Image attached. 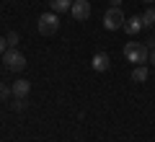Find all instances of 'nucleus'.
Returning a JSON list of instances; mask_svg holds the SVG:
<instances>
[{
	"label": "nucleus",
	"instance_id": "obj_1",
	"mask_svg": "<svg viewBox=\"0 0 155 142\" xmlns=\"http://www.w3.org/2000/svg\"><path fill=\"white\" fill-rule=\"evenodd\" d=\"M124 57H127L129 62H134V65H145L147 57H150V49H147V44H142V41H127Z\"/></svg>",
	"mask_w": 155,
	"mask_h": 142
},
{
	"label": "nucleus",
	"instance_id": "obj_2",
	"mask_svg": "<svg viewBox=\"0 0 155 142\" xmlns=\"http://www.w3.org/2000/svg\"><path fill=\"white\" fill-rule=\"evenodd\" d=\"M124 23H127V18H124L122 8H109L104 13V28L106 31H119V28H124Z\"/></svg>",
	"mask_w": 155,
	"mask_h": 142
},
{
	"label": "nucleus",
	"instance_id": "obj_3",
	"mask_svg": "<svg viewBox=\"0 0 155 142\" xmlns=\"http://www.w3.org/2000/svg\"><path fill=\"white\" fill-rule=\"evenodd\" d=\"M60 28V18H57V13H41L39 16V34L41 36H52V34Z\"/></svg>",
	"mask_w": 155,
	"mask_h": 142
},
{
	"label": "nucleus",
	"instance_id": "obj_4",
	"mask_svg": "<svg viewBox=\"0 0 155 142\" xmlns=\"http://www.w3.org/2000/svg\"><path fill=\"white\" fill-rule=\"evenodd\" d=\"M3 62H5V67L13 70V72H21L23 67H26V57H23V52H18V47L16 49H8L5 54H3Z\"/></svg>",
	"mask_w": 155,
	"mask_h": 142
},
{
	"label": "nucleus",
	"instance_id": "obj_5",
	"mask_svg": "<svg viewBox=\"0 0 155 142\" xmlns=\"http://www.w3.org/2000/svg\"><path fill=\"white\" fill-rule=\"evenodd\" d=\"M70 13H72L75 21H85V18L91 16V3H88V0H72Z\"/></svg>",
	"mask_w": 155,
	"mask_h": 142
},
{
	"label": "nucleus",
	"instance_id": "obj_6",
	"mask_svg": "<svg viewBox=\"0 0 155 142\" xmlns=\"http://www.w3.org/2000/svg\"><path fill=\"white\" fill-rule=\"evenodd\" d=\"M91 67H93L96 72H106V70L111 67L109 54H106V52H96V54H93V60H91Z\"/></svg>",
	"mask_w": 155,
	"mask_h": 142
},
{
	"label": "nucleus",
	"instance_id": "obj_7",
	"mask_svg": "<svg viewBox=\"0 0 155 142\" xmlns=\"http://www.w3.org/2000/svg\"><path fill=\"white\" fill-rule=\"evenodd\" d=\"M145 28V23H142V16H129L127 18V23H124V31L129 34V36H137L140 31Z\"/></svg>",
	"mask_w": 155,
	"mask_h": 142
},
{
	"label": "nucleus",
	"instance_id": "obj_8",
	"mask_svg": "<svg viewBox=\"0 0 155 142\" xmlns=\"http://www.w3.org/2000/svg\"><path fill=\"white\" fill-rule=\"evenodd\" d=\"M11 88H13V98H26L28 91H31V83L28 80H16Z\"/></svg>",
	"mask_w": 155,
	"mask_h": 142
},
{
	"label": "nucleus",
	"instance_id": "obj_9",
	"mask_svg": "<svg viewBox=\"0 0 155 142\" xmlns=\"http://www.w3.org/2000/svg\"><path fill=\"white\" fill-rule=\"evenodd\" d=\"M49 8L54 13H67L72 8V0H49Z\"/></svg>",
	"mask_w": 155,
	"mask_h": 142
},
{
	"label": "nucleus",
	"instance_id": "obj_10",
	"mask_svg": "<svg viewBox=\"0 0 155 142\" xmlns=\"http://www.w3.org/2000/svg\"><path fill=\"white\" fill-rule=\"evenodd\" d=\"M132 80H134V83H145V80H147V67H145V65H137V67L132 70Z\"/></svg>",
	"mask_w": 155,
	"mask_h": 142
},
{
	"label": "nucleus",
	"instance_id": "obj_11",
	"mask_svg": "<svg viewBox=\"0 0 155 142\" xmlns=\"http://www.w3.org/2000/svg\"><path fill=\"white\" fill-rule=\"evenodd\" d=\"M142 23H145V28H150V26H155V8L150 5L147 11L142 13Z\"/></svg>",
	"mask_w": 155,
	"mask_h": 142
},
{
	"label": "nucleus",
	"instance_id": "obj_12",
	"mask_svg": "<svg viewBox=\"0 0 155 142\" xmlns=\"http://www.w3.org/2000/svg\"><path fill=\"white\" fill-rule=\"evenodd\" d=\"M11 96H13V88L5 85V83H0V101H8Z\"/></svg>",
	"mask_w": 155,
	"mask_h": 142
},
{
	"label": "nucleus",
	"instance_id": "obj_13",
	"mask_svg": "<svg viewBox=\"0 0 155 142\" xmlns=\"http://www.w3.org/2000/svg\"><path fill=\"white\" fill-rule=\"evenodd\" d=\"M5 41H8V49H16L18 44H21V39H18V34H8Z\"/></svg>",
	"mask_w": 155,
	"mask_h": 142
},
{
	"label": "nucleus",
	"instance_id": "obj_14",
	"mask_svg": "<svg viewBox=\"0 0 155 142\" xmlns=\"http://www.w3.org/2000/svg\"><path fill=\"white\" fill-rule=\"evenodd\" d=\"M23 106H26V98H16V101H13V109H18V111H21Z\"/></svg>",
	"mask_w": 155,
	"mask_h": 142
},
{
	"label": "nucleus",
	"instance_id": "obj_15",
	"mask_svg": "<svg viewBox=\"0 0 155 142\" xmlns=\"http://www.w3.org/2000/svg\"><path fill=\"white\" fill-rule=\"evenodd\" d=\"M5 52H8V41L0 36V54H5Z\"/></svg>",
	"mask_w": 155,
	"mask_h": 142
},
{
	"label": "nucleus",
	"instance_id": "obj_16",
	"mask_svg": "<svg viewBox=\"0 0 155 142\" xmlns=\"http://www.w3.org/2000/svg\"><path fill=\"white\" fill-rule=\"evenodd\" d=\"M147 62H150V65L155 67V49H150V57H147Z\"/></svg>",
	"mask_w": 155,
	"mask_h": 142
},
{
	"label": "nucleus",
	"instance_id": "obj_17",
	"mask_svg": "<svg viewBox=\"0 0 155 142\" xmlns=\"http://www.w3.org/2000/svg\"><path fill=\"white\" fill-rule=\"evenodd\" d=\"M109 3H111V8H119V5L124 3V0H109Z\"/></svg>",
	"mask_w": 155,
	"mask_h": 142
},
{
	"label": "nucleus",
	"instance_id": "obj_18",
	"mask_svg": "<svg viewBox=\"0 0 155 142\" xmlns=\"http://www.w3.org/2000/svg\"><path fill=\"white\" fill-rule=\"evenodd\" d=\"M147 49H155V34L150 36V44H147Z\"/></svg>",
	"mask_w": 155,
	"mask_h": 142
},
{
	"label": "nucleus",
	"instance_id": "obj_19",
	"mask_svg": "<svg viewBox=\"0 0 155 142\" xmlns=\"http://www.w3.org/2000/svg\"><path fill=\"white\" fill-rule=\"evenodd\" d=\"M142 3H147V5H150V3H153V0H142Z\"/></svg>",
	"mask_w": 155,
	"mask_h": 142
}]
</instances>
